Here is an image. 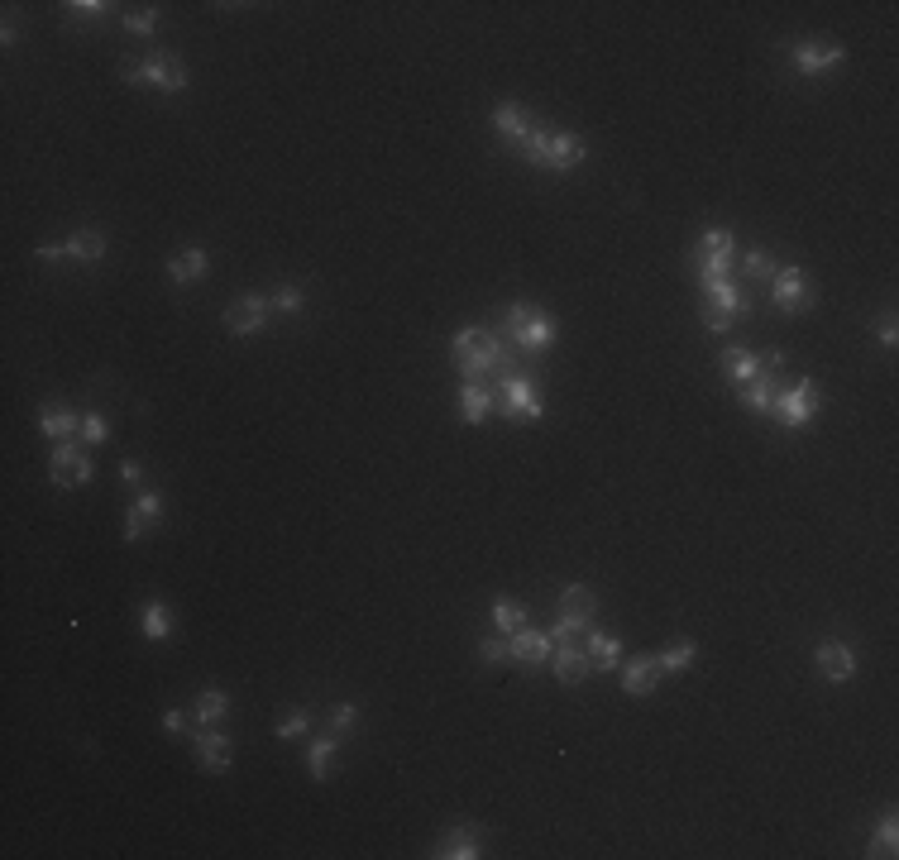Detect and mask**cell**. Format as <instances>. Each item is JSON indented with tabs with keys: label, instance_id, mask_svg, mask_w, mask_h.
<instances>
[{
	"label": "cell",
	"instance_id": "obj_1",
	"mask_svg": "<svg viewBox=\"0 0 899 860\" xmlns=\"http://www.w3.org/2000/svg\"><path fill=\"white\" fill-rule=\"evenodd\" d=\"M503 330H507V340H512V349L517 354H541V349H550L555 344V321H550V311L546 306H536V301H512L503 311Z\"/></svg>",
	"mask_w": 899,
	"mask_h": 860
},
{
	"label": "cell",
	"instance_id": "obj_2",
	"mask_svg": "<svg viewBox=\"0 0 899 860\" xmlns=\"http://www.w3.org/2000/svg\"><path fill=\"white\" fill-rule=\"evenodd\" d=\"M450 349H455V364H460L464 383H483V378H493V364L507 349V340L503 335H488L483 325H464L460 335L450 340Z\"/></svg>",
	"mask_w": 899,
	"mask_h": 860
},
{
	"label": "cell",
	"instance_id": "obj_3",
	"mask_svg": "<svg viewBox=\"0 0 899 860\" xmlns=\"http://www.w3.org/2000/svg\"><path fill=\"white\" fill-rule=\"evenodd\" d=\"M823 411V392H818V378H794V383L775 387V402H770V416L780 421L785 430H804L813 426V416Z\"/></svg>",
	"mask_w": 899,
	"mask_h": 860
},
{
	"label": "cell",
	"instance_id": "obj_4",
	"mask_svg": "<svg viewBox=\"0 0 899 860\" xmlns=\"http://www.w3.org/2000/svg\"><path fill=\"white\" fill-rule=\"evenodd\" d=\"M584 139L579 134H550V129H531V139H527V149H522V158L527 163H536V168H550V172H570L584 163Z\"/></svg>",
	"mask_w": 899,
	"mask_h": 860
},
{
	"label": "cell",
	"instance_id": "obj_5",
	"mask_svg": "<svg viewBox=\"0 0 899 860\" xmlns=\"http://www.w3.org/2000/svg\"><path fill=\"white\" fill-rule=\"evenodd\" d=\"M732 258H737V239H732V230H723V225L703 230V235H699V249H694L699 287H703V282H723V278H732Z\"/></svg>",
	"mask_w": 899,
	"mask_h": 860
},
{
	"label": "cell",
	"instance_id": "obj_6",
	"mask_svg": "<svg viewBox=\"0 0 899 860\" xmlns=\"http://www.w3.org/2000/svg\"><path fill=\"white\" fill-rule=\"evenodd\" d=\"M498 411H503L512 426H522V421H541V387H536V378H527V373H512V378H503L498 383Z\"/></svg>",
	"mask_w": 899,
	"mask_h": 860
},
{
	"label": "cell",
	"instance_id": "obj_7",
	"mask_svg": "<svg viewBox=\"0 0 899 860\" xmlns=\"http://www.w3.org/2000/svg\"><path fill=\"white\" fill-rule=\"evenodd\" d=\"M593 612H598V598H593V588H584V583H570V588L560 593V622H555V631H550V641H570V636H579V631H589Z\"/></svg>",
	"mask_w": 899,
	"mask_h": 860
},
{
	"label": "cell",
	"instance_id": "obj_8",
	"mask_svg": "<svg viewBox=\"0 0 899 860\" xmlns=\"http://www.w3.org/2000/svg\"><path fill=\"white\" fill-rule=\"evenodd\" d=\"M91 473H96V464H91V454L77 440H58L53 445V469H48L53 488H82V483H91Z\"/></svg>",
	"mask_w": 899,
	"mask_h": 860
},
{
	"label": "cell",
	"instance_id": "obj_9",
	"mask_svg": "<svg viewBox=\"0 0 899 860\" xmlns=\"http://www.w3.org/2000/svg\"><path fill=\"white\" fill-rule=\"evenodd\" d=\"M106 254H110V239L101 235V230H77V235H67L63 244H39V249H34V258H44V263H53V258H82V263H101Z\"/></svg>",
	"mask_w": 899,
	"mask_h": 860
},
{
	"label": "cell",
	"instance_id": "obj_10",
	"mask_svg": "<svg viewBox=\"0 0 899 860\" xmlns=\"http://www.w3.org/2000/svg\"><path fill=\"white\" fill-rule=\"evenodd\" d=\"M842 58H847V48L837 39H809V43H794L790 48V63L799 77H823V72H833Z\"/></svg>",
	"mask_w": 899,
	"mask_h": 860
},
{
	"label": "cell",
	"instance_id": "obj_11",
	"mask_svg": "<svg viewBox=\"0 0 899 860\" xmlns=\"http://www.w3.org/2000/svg\"><path fill=\"white\" fill-rule=\"evenodd\" d=\"M770 301L780 306V311H809L813 306V282L804 268H775V278H770Z\"/></svg>",
	"mask_w": 899,
	"mask_h": 860
},
{
	"label": "cell",
	"instance_id": "obj_12",
	"mask_svg": "<svg viewBox=\"0 0 899 860\" xmlns=\"http://www.w3.org/2000/svg\"><path fill=\"white\" fill-rule=\"evenodd\" d=\"M125 82L154 86V91H187L192 77H187V67L168 63V58H149V63H130V67H125Z\"/></svg>",
	"mask_w": 899,
	"mask_h": 860
},
{
	"label": "cell",
	"instance_id": "obj_13",
	"mask_svg": "<svg viewBox=\"0 0 899 860\" xmlns=\"http://www.w3.org/2000/svg\"><path fill=\"white\" fill-rule=\"evenodd\" d=\"M268 325V297H259V292H244V297H235L230 306H225V330L230 335H259Z\"/></svg>",
	"mask_w": 899,
	"mask_h": 860
},
{
	"label": "cell",
	"instance_id": "obj_14",
	"mask_svg": "<svg viewBox=\"0 0 899 860\" xmlns=\"http://www.w3.org/2000/svg\"><path fill=\"white\" fill-rule=\"evenodd\" d=\"M493 129H498V139H503L507 149H527V139H531V129H536V120H531V110L522 106V101H503V106L493 110Z\"/></svg>",
	"mask_w": 899,
	"mask_h": 860
},
{
	"label": "cell",
	"instance_id": "obj_15",
	"mask_svg": "<svg viewBox=\"0 0 899 860\" xmlns=\"http://www.w3.org/2000/svg\"><path fill=\"white\" fill-rule=\"evenodd\" d=\"M813 669L828 679V684H847L856 674V650L847 641H818L813 650Z\"/></svg>",
	"mask_w": 899,
	"mask_h": 860
},
{
	"label": "cell",
	"instance_id": "obj_16",
	"mask_svg": "<svg viewBox=\"0 0 899 860\" xmlns=\"http://www.w3.org/2000/svg\"><path fill=\"white\" fill-rule=\"evenodd\" d=\"M192 746H197V760H201V770H211V774H225L230 765H235V741L225 736L220 727H201L197 736H192Z\"/></svg>",
	"mask_w": 899,
	"mask_h": 860
},
{
	"label": "cell",
	"instance_id": "obj_17",
	"mask_svg": "<svg viewBox=\"0 0 899 860\" xmlns=\"http://www.w3.org/2000/svg\"><path fill=\"white\" fill-rule=\"evenodd\" d=\"M550 655H555V641H550V631H512L507 636V660H522L527 669H541L550 665Z\"/></svg>",
	"mask_w": 899,
	"mask_h": 860
},
{
	"label": "cell",
	"instance_id": "obj_18",
	"mask_svg": "<svg viewBox=\"0 0 899 860\" xmlns=\"http://www.w3.org/2000/svg\"><path fill=\"white\" fill-rule=\"evenodd\" d=\"M436 860H479L483 856V832L474 822H464V827H450L445 837L436 841Z\"/></svg>",
	"mask_w": 899,
	"mask_h": 860
},
{
	"label": "cell",
	"instance_id": "obj_19",
	"mask_svg": "<svg viewBox=\"0 0 899 860\" xmlns=\"http://www.w3.org/2000/svg\"><path fill=\"white\" fill-rule=\"evenodd\" d=\"M158 516H163V497L154 493V488H139L130 502V512H125V540H139L144 531H154L158 526Z\"/></svg>",
	"mask_w": 899,
	"mask_h": 860
},
{
	"label": "cell",
	"instance_id": "obj_20",
	"mask_svg": "<svg viewBox=\"0 0 899 860\" xmlns=\"http://www.w3.org/2000/svg\"><path fill=\"white\" fill-rule=\"evenodd\" d=\"M660 665H656V655H636V660H627L622 665V688H627V698H651L660 688Z\"/></svg>",
	"mask_w": 899,
	"mask_h": 860
},
{
	"label": "cell",
	"instance_id": "obj_21",
	"mask_svg": "<svg viewBox=\"0 0 899 860\" xmlns=\"http://www.w3.org/2000/svg\"><path fill=\"white\" fill-rule=\"evenodd\" d=\"M550 669H555V679H560V684H584V679H589V669H593V660H589V650H579V645H560V650H555V655H550Z\"/></svg>",
	"mask_w": 899,
	"mask_h": 860
},
{
	"label": "cell",
	"instance_id": "obj_22",
	"mask_svg": "<svg viewBox=\"0 0 899 860\" xmlns=\"http://www.w3.org/2000/svg\"><path fill=\"white\" fill-rule=\"evenodd\" d=\"M703 297H708V311H723V316H732V321H737L746 306H751V301H746V292L737 287V278L703 282Z\"/></svg>",
	"mask_w": 899,
	"mask_h": 860
},
{
	"label": "cell",
	"instance_id": "obj_23",
	"mask_svg": "<svg viewBox=\"0 0 899 860\" xmlns=\"http://www.w3.org/2000/svg\"><path fill=\"white\" fill-rule=\"evenodd\" d=\"M139 631H144V641H168L173 636V607L163 598H149L139 607Z\"/></svg>",
	"mask_w": 899,
	"mask_h": 860
},
{
	"label": "cell",
	"instance_id": "obj_24",
	"mask_svg": "<svg viewBox=\"0 0 899 860\" xmlns=\"http://www.w3.org/2000/svg\"><path fill=\"white\" fill-rule=\"evenodd\" d=\"M493 407H498V397L488 392V383H464L460 387V416L469 421V426H483Z\"/></svg>",
	"mask_w": 899,
	"mask_h": 860
},
{
	"label": "cell",
	"instance_id": "obj_25",
	"mask_svg": "<svg viewBox=\"0 0 899 860\" xmlns=\"http://www.w3.org/2000/svg\"><path fill=\"white\" fill-rule=\"evenodd\" d=\"M211 273V254L206 249H182V254L168 258V278L173 282H201Z\"/></svg>",
	"mask_w": 899,
	"mask_h": 860
},
{
	"label": "cell",
	"instance_id": "obj_26",
	"mask_svg": "<svg viewBox=\"0 0 899 860\" xmlns=\"http://www.w3.org/2000/svg\"><path fill=\"white\" fill-rule=\"evenodd\" d=\"M39 430H44L48 440L58 445V440H72V435H82V416L67 407H44L39 411Z\"/></svg>",
	"mask_w": 899,
	"mask_h": 860
},
{
	"label": "cell",
	"instance_id": "obj_27",
	"mask_svg": "<svg viewBox=\"0 0 899 860\" xmlns=\"http://www.w3.org/2000/svg\"><path fill=\"white\" fill-rule=\"evenodd\" d=\"M723 373L742 387V383H751V378H761L766 368H761V354H756V349H742V344H737V349H727L723 354Z\"/></svg>",
	"mask_w": 899,
	"mask_h": 860
},
{
	"label": "cell",
	"instance_id": "obj_28",
	"mask_svg": "<svg viewBox=\"0 0 899 860\" xmlns=\"http://www.w3.org/2000/svg\"><path fill=\"white\" fill-rule=\"evenodd\" d=\"M785 383L780 373H761V378H751V383H742V407L746 411H770V402H775V387Z\"/></svg>",
	"mask_w": 899,
	"mask_h": 860
},
{
	"label": "cell",
	"instance_id": "obj_29",
	"mask_svg": "<svg viewBox=\"0 0 899 860\" xmlns=\"http://www.w3.org/2000/svg\"><path fill=\"white\" fill-rule=\"evenodd\" d=\"M340 741H345V736L326 731V736H316V741L307 746V770H311V779H326V774H330V760H335V751H340Z\"/></svg>",
	"mask_w": 899,
	"mask_h": 860
},
{
	"label": "cell",
	"instance_id": "obj_30",
	"mask_svg": "<svg viewBox=\"0 0 899 860\" xmlns=\"http://www.w3.org/2000/svg\"><path fill=\"white\" fill-rule=\"evenodd\" d=\"M694 660H699V645L689 641H675V645H665L656 655V665H660V674H684V669H694Z\"/></svg>",
	"mask_w": 899,
	"mask_h": 860
},
{
	"label": "cell",
	"instance_id": "obj_31",
	"mask_svg": "<svg viewBox=\"0 0 899 860\" xmlns=\"http://www.w3.org/2000/svg\"><path fill=\"white\" fill-rule=\"evenodd\" d=\"M225 712H230V693H225V688H201L197 693V722L201 727H220Z\"/></svg>",
	"mask_w": 899,
	"mask_h": 860
},
{
	"label": "cell",
	"instance_id": "obj_32",
	"mask_svg": "<svg viewBox=\"0 0 899 860\" xmlns=\"http://www.w3.org/2000/svg\"><path fill=\"white\" fill-rule=\"evenodd\" d=\"M584 650H589V660L598 669H617V665H622V641H617V636L589 631V645H584Z\"/></svg>",
	"mask_w": 899,
	"mask_h": 860
},
{
	"label": "cell",
	"instance_id": "obj_33",
	"mask_svg": "<svg viewBox=\"0 0 899 860\" xmlns=\"http://www.w3.org/2000/svg\"><path fill=\"white\" fill-rule=\"evenodd\" d=\"M493 626H498L503 636L522 631V626H527V607H522L517 598H498V602H493Z\"/></svg>",
	"mask_w": 899,
	"mask_h": 860
},
{
	"label": "cell",
	"instance_id": "obj_34",
	"mask_svg": "<svg viewBox=\"0 0 899 860\" xmlns=\"http://www.w3.org/2000/svg\"><path fill=\"white\" fill-rule=\"evenodd\" d=\"M899 851V817L885 813L876 827V837H871V856H895Z\"/></svg>",
	"mask_w": 899,
	"mask_h": 860
},
{
	"label": "cell",
	"instance_id": "obj_35",
	"mask_svg": "<svg viewBox=\"0 0 899 860\" xmlns=\"http://www.w3.org/2000/svg\"><path fill=\"white\" fill-rule=\"evenodd\" d=\"M268 306H278V311H283V316H297V311H302V306H307V292H302V287H297V282H283V287H278V292H273V297H268Z\"/></svg>",
	"mask_w": 899,
	"mask_h": 860
},
{
	"label": "cell",
	"instance_id": "obj_36",
	"mask_svg": "<svg viewBox=\"0 0 899 860\" xmlns=\"http://www.w3.org/2000/svg\"><path fill=\"white\" fill-rule=\"evenodd\" d=\"M307 731H311V712L297 708V712H287L283 722H278V731H273V736H278V741H302Z\"/></svg>",
	"mask_w": 899,
	"mask_h": 860
},
{
	"label": "cell",
	"instance_id": "obj_37",
	"mask_svg": "<svg viewBox=\"0 0 899 860\" xmlns=\"http://www.w3.org/2000/svg\"><path fill=\"white\" fill-rule=\"evenodd\" d=\"M742 268H746V278L770 282V278H775V268H780V263H775V258H770L766 249H751V254L742 258Z\"/></svg>",
	"mask_w": 899,
	"mask_h": 860
},
{
	"label": "cell",
	"instance_id": "obj_38",
	"mask_svg": "<svg viewBox=\"0 0 899 860\" xmlns=\"http://www.w3.org/2000/svg\"><path fill=\"white\" fill-rule=\"evenodd\" d=\"M106 440H110V421L101 411H87L82 416V445H106Z\"/></svg>",
	"mask_w": 899,
	"mask_h": 860
},
{
	"label": "cell",
	"instance_id": "obj_39",
	"mask_svg": "<svg viewBox=\"0 0 899 860\" xmlns=\"http://www.w3.org/2000/svg\"><path fill=\"white\" fill-rule=\"evenodd\" d=\"M125 29H130V34H144V39H149V34L158 29V10H149V5H144V10H125Z\"/></svg>",
	"mask_w": 899,
	"mask_h": 860
},
{
	"label": "cell",
	"instance_id": "obj_40",
	"mask_svg": "<svg viewBox=\"0 0 899 860\" xmlns=\"http://www.w3.org/2000/svg\"><path fill=\"white\" fill-rule=\"evenodd\" d=\"M354 722H359V708H354V703H335V708H330V731H335V736H345Z\"/></svg>",
	"mask_w": 899,
	"mask_h": 860
},
{
	"label": "cell",
	"instance_id": "obj_41",
	"mask_svg": "<svg viewBox=\"0 0 899 860\" xmlns=\"http://www.w3.org/2000/svg\"><path fill=\"white\" fill-rule=\"evenodd\" d=\"M63 10L72 15V20H101L110 5H101V0H72V5H63Z\"/></svg>",
	"mask_w": 899,
	"mask_h": 860
},
{
	"label": "cell",
	"instance_id": "obj_42",
	"mask_svg": "<svg viewBox=\"0 0 899 860\" xmlns=\"http://www.w3.org/2000/svg\"><path fill=\"white\" fill-rule=\"evenodd\" d=\"M479 660H483V665H503V660H507V641H483L479 645Z\"/></svg>",
	"mask_w": 899,
	"mask_h": 860
},
{
	"label": "cell",
	"instance_id": "obj_43",
	"mask_svg": "<svg viewBox=\"0 0 899 860\" xmlns=\"http://www.w3.org/2000/svg\"><path fill=\"white\" fill-rule=\"evenodd\" d=\"M120 478H125L130 488H144V464H139V459H125V464H120Z\"/></svg>",
	"mask_w": 899,
	"mask_h": 860
},
{
	"label": "cell",
	"instance_id": "obj_44",
	"mask_svg": "<svg viewBox=\"0 0 899 860\" xmlns=\"http://www.w3.org/2000/svg\"><path fill=\"white\" fill-rule=\"evenodd\" d=\"M880 344H885V349H895V344H899V325L895 321L880 325Z\"/></svg>",
	"mask_w": 899,
	"mask_h": 860
},
{
	"label": "cell",
	"instance_id": "obj_45",
	"mask_svg": "<svg viewBox=\"0 0 899 860\" xmlns=\"http://www.w3.org/2000/svg\"><path fill=\"white\" fill-rule=\"evenodd\" d=\"M163 727H168V731H173V736H177V731L187 727V717H182V712H177V708H168V712H163Z\"/></svg>",
	"mask_w": 899,
	"mask_h": 860
}]
</instances>
